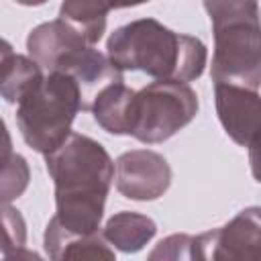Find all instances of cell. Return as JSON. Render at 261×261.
Wrapping results in <instances>:
<instances>
[{"label":"cell","mask_w":261,"mask_h":261,"mask_svg":"<svg viewBox=\"0 0 261 261\" xmlns=\"http://www.w3.org/2000/svg\"><path fill=\"white\" fill-rule=\"evenodd\" d=\"M47 171L55 184V220L71 232L88 234L100 228L104 204L114 179V161L92 137L69 133L45 153Z\"/></svg>","instance_id":"cell-1"},{"label":"cell","mask_w":261,"mask_h":261,"mask_svg":"<svg viewBox=\"0 0 261 261\" xmlns=\"http://www.w3.org/2000/svg\"><path fill=\"white\" fill-rule=\"evenodd\" d=\"M106 55L120 71H143L155 80L192 82L204 73L208 51L192 35L175 33L155 18L130 20L106 43Z\"/></svg>","instance_id":"cell-2"},{"label":"cell","mask_w":261,"mask_h":261,"mask_svg":"<svg viewBox=\"0 0 261 261\" xmlns=\"http://www.w3.org/2000/svg\"><path fill=\"white\" fill-rule=\"evenodd\" d=\"M82 110L80 90L71 75L49 71L16 108V124L24 143L37 153H49L71 133V122Z\"/></svg>","instance_id":"cell-3"},{"label":"cell","mask_w":261,"mask_h":261,"mask_svg":"<svg viewBox=\"0 0 261 261\" xmlns=\"http://www.w3.org/2000/svg\"><path fill=\"white\" fill-rule=\"evenodd\" d=\"M198 114V96L188 82L155 80L135 92L128 135L141 143H163Z\"/></svg>","instance_id":"cell-4"},{"label":"cell","mask_w":261,"mask_h":261,"mask_svg":"<svg viewBox=\"0 0 261 261\" xmlns=\"http://www.w3.org/2000/svg\"><path fill=\"white\" fill-rule=\"evenodd\" d=\"M214 53L212 82L237 84L259 90L261 84V41L259 16H239L212 22Z\"/></svg>","instance_id":"cell-5"},{"label":"cell","mask_w":261,"mask_h":261,"mask_svg":"<svg viewBox=\"0 0 261 261\" xmlns=\"http://www.w3.org/2000/svg\"><path fill=\"white\" fill-rule=\"evenodd\" d=\"M116 190L130 200L147 202L161 198L171 184V167L163 155L149 149L122 153L114 163Z\"/></svg>","instance_id":"cell-6"},{"label":"cell","mask_w":261,"mask_h":261,"mask_svg":"<svg viewBox=\"0 0 261 261\" xmlns=\"http://www.w3.org/2000/svg\"><path fill=\"white\" fill-rule=\"evenodd\" d=\"M261 245L259 208L241 210L220 228L196 237L198 259H257Z\"/></svg>","instance_id":"cell-7"},{"label":"cell","mask_w":261,"mask_h":261,"mask_svg":"<svg viewBox=\"0 0 261 261\" xmlns=\"http://www.w3.org/2000/svg\"><path fill=\"white\" fill-rule=\"evenodd\" d=\"M214 102L222 128L241 147L255 149L259 137V92L214 82Z\"/></svg>","instance_id":"cell-8"},{"label":"cell","mask_w":261,"mask_h":261,"mask_svg":"<svg viewBox=\"0 0 261 261\" xmlns=\"http://www.w3.org/2000/svg\"><path fill=\"white\" fill-rule=\"evenodd\" d=\"M90 43L63 18L35 27L27 37L29 55L49 73L63 71Z\"/></svg>","instance_id":"cell-9"},{"label":"cell","mask_w":261,"mask_h":261,"mask_svg":"<svg viewBox=\"0 0 261 261\" xmlns=\"http://www.w3.org/2000/svg\"><path fill=\"white\" fill-rule=\"evenodd\" d=\"M63 73L71 75L77 90H80V102L82 110L90 112L96 96L110 84L122 82V71L112 65L108 55L94 49V45H88L65 69Z\"/></svg>","instance_id":"cell-10"},{"label":"cell","mask_w":261,"mask_h":261,"mask_svg":"<svg viewBox=\"0 0 261 261\" xmlns=\"http://www.w3.org/2000/svg\"><path fill=\"white\" fill-rule=\"evenodd\" d=\"M45 251L51 259H114V249L102 237V232H71L65 230L55 218L47 222L45 228Z\"/></svg>","instance_id":"cell-11"},{"label":"cell","mask_w":261,"mask_h":261,"mask_svg":"<svg viewBox=\"0 0 261 261\" xmlns=\"http://www.w3.org/2000/svg\"><path fill=\"white\" fill-rule=\"evenodd\" d=\"M133 88H128L122 82H114L106 86L94 100L92 104V114L94 120L112 135H128L130 128V114H133V98H135Z\"/></svg>","instance_id":"cell-12"},{"label":"cell","mask_w":261,"mask_h":261,"mask_svg":"<svg viewBox=\"0 0 261 261\" xmlns=\"http://www.w3.org/2000/svg\"><path fill=\"white\" fill-rule=\"evenodd\" d=\"M157 232V224L153 218L139 212H116L108 218L102 228V237L122 253L141 251Z\"/></svg>","instance_id":"cell-13"},{"label":"cell","mask_w":261,"mask_h":261,"mask_svg":"<svg viewBox=\"0 0 261 261\" xmlns=\"http://www.w3.org/2000/svg\"><path fill=\"white\" fill-rule=\"evenodd\" d=\"M43 77V67L33 57L12 53L0 63V96L10 104H18Z\"/></svg>","instance_id":"cell-14"},{"label":"cell","mask_w":261,"mask_h":261,"mask_svg":"<svg viewBox=\"0 0 261 261\" xmlns=\"http://www.w3.org/2000/svg\"><path fill=\"white\" fill-rule=\"evenodd\" d=\"M110 6L106 0H63L59 18L71 24L90 45H96L106 31Z\"/></svg>","instance_id":"cell-15"},{"label":"cell","mask_w":261,"mask_h":261,"mask_svg":"<svg viewBox=\"0 0 261 261\" xmlns=\"http://www.w3.org/2000/svg\"><path fill=\"white\" fill-rule=\"evenodd\" d=\"M0 253L6 259H39L37 253L27 251V222L24 216L10 204L0 202Z\"/></svg>","instance_id":"cell-16"},{"label":"cell","mask_w":261,"mask_h":261,"mask_svg":"<svg viewBox=\"0 0 261 261\" xmlns=\"http://www.w3.org/2000/svg\"><path fill=\"white\" fill-rule=\"evenodd\" d=\"M29 179H31V169H29L27 159L14 153L12 161L0 171V202L8 204L20 198L24 190L29 188Z\"/></svg>","instance_id":"cell-17"},{"label":"cell","mask_w":261,"mask_h":261,"mask_svg":"<svg viewBox=\"0 0 261 261\" xmlns=\"http://www.w3.org/2000/svg\"><path fill=\"white\" fill-rule=\"evenodd\" d=\"M149 259H198L196 237L192 234H171L151 251Z\"/></svg>","instance_id":"cell-18"},{"label":"cell","mask_w":261,"mask_h":261,"mask_svg":"<svg viewBox=\"0 0 261 261\" xmlns=\"http://www.w3.org/2000/svg\"><path fill=\"white\" fill-rule=\"evenodd\" d=\"M12 157H14L12 139H10V133H8V128H6L4 118H0V171L12 161Z\"/></svg>","instance_id":"cell-19"},{"label":"cell","mask_w":261,"mask_h":261,"mask_svg":"<svg viewBox=\"0 0 261 261\" xmlns=\"http://www.w3.org/2000/svg\"><path fill=\"white\" fill-rule=\"evenodd\" d=\"M110 10L112 8H128V6H139V4H145L149 0H106Z\"/></svg>","instance_id":"cell-20"},{"label":"cell","mask_w":261,"mask_h":261,"mask_svg":"<svg viewBox=\"0 0 261 261\" xmlns=\"http://www.w3.org/2000/svg\"><path fill=\"white\" fill-rule=\"evenodd\" d=\"M12 53H14V51H12V45H10L6 39L0 37V63H2L8 55H12Z\"/></svg>","instance_id":"cell-21"},{"label":"cell","mask_w":261,"mask_h":261,"mask_svg":"<svg viewBox=\"0 0 261 261\" xmlns=\"http://www.w3.org/2000/svg\"><path fill=\"white\" fill-rule=\"evenodd\" d=\"M14 2H18V4H22V6H41V4H45L47 0H14Z\"/></svg>","instance_id":"cell-22"}]
</instances>
